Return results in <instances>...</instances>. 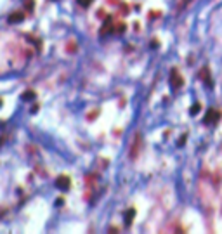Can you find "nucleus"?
Listing matches in <instances>:
<instances>
[{
  "mask_svg": "<svg viewBox=\"0 0 222 234\" xmlns=\"http://www.w3.org/2000/svg\"><path fill=\"white\" fill-rule=\"evenodd\" d=\"M71 186V179L70 175H59L57 179H56V187L61 189V191H68Z\"/></svg>",
  "mask_w": 222,
  "mask_h": 234,
  "instance_id": "obj_1",
  "label": "nucleus"
},
{
  "mask_svg": "<svg viewBox=\"0 0 222 234\" xmlns=\"http://www.w3.org/2000/svg\"><path fill=\"white\" fill-rule=\"evenodd\" d=\"M170 83H172V87L173 89H179V87H182L184 85V80H182V76L177 73V70H172V73H170Z\"/></svg>",
  "mask_w": 222,
  "mask_h": 234,
  "instance_id": "obj_2",
  "label": "nucleus"
},
{
  "mask_svg": "<svg viewBox=\"0 0 222 234\" xmlns=\"http://www.w3.org/2000/svg\"><path fill=\"white\" fill-rule=\"evenodd\" d=\"M110 31H113V19H111V16H108L106 19H104V24H102V28H101V33L102 37L106 35V33H110Z\"/></svg>",
  "mask_w": 222,
  "mask_h": 234,
  "instance_id": "obj_3",
  "label": "nucleus"
},
{
  "mask_svg": "<svg viewBox=\"0 0 222 234\" xmlns=\"http://www.w3.org/2000/svg\"><path fill=\"white\" fill-rule=\"evenodd\" d=\"M215 118H219V113L215 111V109H208V111H207V114H205V118H203V123H205V125H208V123H212ZM215 122H217V120H215Z\"/></svg>",
  "mask_w": 222,
  "mask_h": 234,
  "instance_id": "obj_4",
  "label": "nucleus"
},
{
  "mask_svg": "<svg viewBox=\"0 0 222 234\" xmlns=\"http://www.w3.org/2000/svg\"><path fill=\"white\" fill-rule=\"evenodd\" d=\"M10 24H14V23H21V21H24V14L23 12H12L9 18H7Z\"/></svg>",
  "mask_w": 222,
  "mask_h": 234,
  "instance_id": "obj_5",
  "label": "nucleus"
},
{
  "mask_svg": "<svg viewBox=\"0 0 222 234\" xmlns=\"http://www.w3.org/2000/svg\"><path fill=\"white\" fill-rule=\"evenodd\" d=\"M139 146H141V135L137 134V135H135V139H134V144H132V153H130V156H132V158H135V156H137Z\"/></svg>",
  "mask_w": 222,
  "mask_h": 234,
  "instance_id": "obj_6",
  "label": "nucleus"
},
{
  "mask_svg": "<svg viewBox=\"0 0 222 234\" xmlns=\"http://www.w3.org/2000/svg\"><path fill=\"white\" fill-rule=\"evenodd\" d=\"M200 78H201L208 87H212V80H210V73H208V68H203V73H200Z\"/></svg>",
  "mask_w": 222,
  "mask_h": 234,
  "instance_id": "obj_7",
  "label": "nucleus"
},
{
  "mask_svg": "<svg viewBox=\"0 0 222 234\" xmlns=\"http://www.w3.org/2000/svg\"><path fill=\"white\" fill-rule=\"evenodd\" d=\"M134 217H135V210H134V208H130V210L125 213V225H130L132 220H134Z\"/></svg>",
  "mask_w": 222,
  "mask_h": 234,
  "instance_id": "obj_8",
  "label": "nucleus"
},
{
  "mask_svg": "<svg viewBox=\"0 0 222 234\" xmlns=\"http://www.w3.org/2000/svg\"><path fill=\"white\" fill-rule=\"evenodd\" d=\"M35 97H37V94L33 90H26V92L21 94V99H23V101H31V99H35Z\"/></svg>",
  "mask_w": 222,
  "mask_h": 234,
  "instance_id": "obj_9",
  "label": "nucleus"
},
{
  "mask_svg": "<svg viewBox=\"0 0 222 234\" xmlns=\"http://www.w3.org/2000/svg\"><path fill=\"white\" fill-rule=\"evenodd\" d=\"M200 109H201V104H194V106L191 108V111H189V113H191L193 116H194V114H198V113H200Z\"/></svg>",
  "mask_w": 222,
  "mask_h": 234,
  "instance_id": "obj_10",
  "label": "nucleus"
},
{
  "mask_svg": "<svg viewBox=\"0 0 222 234\" xmlns=\"http://www.w3.org/2000/svg\"><path fill=\"white\" fill-rule=\"evenodd\" d=\"M94 0H78V5H82V7H89Z\"/></svg>",
  "mask_w": 222,
  "mask_h": 234,
  "instance_id": "obj_11",
  "label": "nucleus"
},
{
  "mask_svg": "<svg viewBox=\"0 0 222 234\" xmlns=\"http://www.w3.org/2000/svg\"><path fill=\"white\" fill-rule=\"evenodd\" d=\"M189 2H191V0H182L181 4H179V10H182L186 5H187V4H189Z\"/></svg>",
  "mask_w": 222,
  "mask_h": 234,
  "instance_id": "obj_12",
  "label": "nucleus"
},
{
  "mask_svg": "<svg viewBox=\"0 0 222 234\" xmlns=\"http://www.w3.org/2000/svg\"><path fill=\"white\" fill-rule=\"evenodd\" d=\"M125 28H127V26H125L123 23H120V24L116 26V31H118V33H121V31H125Z\"/></svg>",
  "mask_w": 222,
  "mask_h": 234,
  "instance_id": "obj_13",
  "label": "nucleus"
},
{
  "mask_svg": "<svg viewBox=\"0 0 222 234\" xmlns=\"http://www.w3.org/2000/svg\"><path fill=\"white\" fill-rule=\"evenodd\" d=\"M24 5H26V7H33V0H26V2H24Z\"/></svg>",
  "mask_w": 222,
  "mask_h": 234,
  "instance_id": "obj_14",
  "label": "nucleus"
},
{
  "mask_svg": "<svg viewBox=\"0 0 222 234\" xmlns=\"http://www.w3.org/2000/svg\"><path fill=\"white\" fill-rule=\"evenodd\" d=\"M62 203H64V200H62V198H57V200H56V205H57V206H61Z\"/></svg>",
  "mask_w": 222,
  "mask_h": 234,
  "instance_id": "obj_15",
  "label": "nucleus"
},
{
  "mask_svg": "<svg viewBox=\"0 0 222 234\" xmlns=\"http://www.w3.org/2000/svg\"><path fill=\"white\" fill-rule=\"evenodd\" d=\"M37 111H38V104H35V106L31 108V113H37Z\"/></svg>",
  "mask_w": 222,
  "mask_h": 234,
  "instance_id": "obj_16",
  "label": "nucleus"
},
{
  "mask_svg": "<svg viewBox=\"0 0 222 234\" xmlns=\"http://www.w3.org/2000/svg\"><path fill=\"white\" fill-rule=\"evenodd\" d=\"M0 106H2V99H0Z\"/></svg>",
  "mask_w": 222,
  "mask_h": 234,
  "instance_id": "obj_17",
  "label": "nucleus"
}]
</instances>
